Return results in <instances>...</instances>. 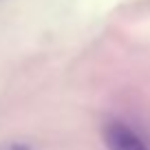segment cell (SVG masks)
<instances>
[{"mask_svg": "<svg viewBox=\"0 0 150 150\" xmlns=\"http://www.w3.org/2000/svg\"><path fill=\"white\" fill-rule=\"evenodd\" d=\"M102 139L106 150H150V146L141 139V135L128 124L112 119L104 126Z\"/></svg>", "mask_w": 150, "mask_h": 150, "instance_id": "cell-1", "label": "cell"}, {"mask_svg": "<svg viewBox=\"0 0 150 150\" xmlns=\"http://www.w3.org/2000/svg\"><path fill=\"white\" fill-rule=\"evenodd\" d=\"M0 150H33V148H29L24 144H11V141H7V144H0Z\"/></svg>", "mask_w": 150, "mask_h": 150, "instance_id": "cell-2", "label": "cell"}]
</instances>
